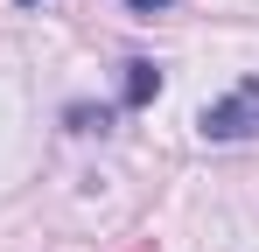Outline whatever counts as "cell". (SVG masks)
I'll return each instance as SVG.
<instances>
[{"mask_svg": "<svg viewBox=\"0 0 259 252\" xmlns=\"http://www.w3.org/2000/svg\"><path fill=\"white\" fill-rule=\"evenodd\" d=\"M196 133L203 140H252L259 133V77H245L238 91H224L217 105L196 112Z\"/></svg>", "mask_w": 259, "mask_h": 252, "instance_id": "obj_1", "label": "cell"}, {"mask_svg": "<svg viewBox=\"0 0 259 252\" xmlns=\"http://www.w3.org/2000/svg\"><path fill=\"white\" fill-rule=\"evenodd\" d=\"M154 98H161V70L147 56H133L126 77H119V105H154Z\"/></svg>", "mask_w": 259, "mask_h": 252, "instance_id": "obj_2", "label": "cell"}, {"mask_svg": "<svg viewBox=\"0 0 259 252\" xmlns=\"http://www.w3.org/2000/svg\"><path fill=\"white\" fill-rule=\"evenodd\" d=\"M63 126H70V133H105V126H112V105H70Z\"/></svg>", "mask_w": 259, "mask_h": 252, "instance_id": "obj_3", "label": "cell"}, {"mask_svg": "<svg viewBox=\"0 0 259 252\" xmlns=\"http://www.w3.org/2000/svg\"><path fill=\"white\" fill-rule=\"evenodd\" d=\"M126 7H133V14H168L175 0H126Z\"/></svg>", "mask_w": 259, "mask_h": 252, "instance_id": "obj_4", "label": "cell"}, {"mask_svg": "<svg viewBox=\"0 0 259 252\" xmlns=\"http://www.w3.org/2000/svg\"><path fill=\"white\" fill-rule=\"evenodd\" d=\"M21 7H42V0H21Z\"/></svg>", "mask_w": 259, "mask_h": 252, "instance_id": "obj_5", "label": "cell"}]
</instances>
